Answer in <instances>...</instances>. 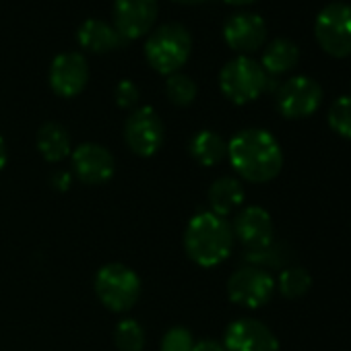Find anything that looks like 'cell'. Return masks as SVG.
<instances>
[{"mask_svg":"<svg viewBox=\"0 0 351 351\" xmlns=\"http://www.w3.org/2000/svg\"><path fill=\"white\" fill-rule=\"evenodd\" d=\"M228 157L242 180L265 184L275 180L283 167L279 141L263 128H244L228 143Z\"/></svg>","mask_w":351,"mask_h":351,"instance_id":"cell-1","label":"cell"},{"mask_svg":"<svg viewBox=\"0 0 351 351\" xmlns=\"http://www.w3.org/2000/svg\"><path fill=\"white\" fill-rule=\"evenodd\" d=\"M234 240L232 223L211 211L197 213L184 230V250L203 269L221 265L232 254Z\"/></svg>","mask_w":351,"mask_h":351,"instance_id":"cell-2","label":"cell"},{"mask_svg":"<svg viewBox=\"0 0 351 351\" xmlns=\"http://www.w3.org/2000/svg\"><path fill=\"white\" fill-rule=\"evenodd\" d=\"M193 52V38L186 27L167 23L151 32L145 42V58L159 75H173L189 62Z\"/></svg>","mask_w":351,"mask_h":351,"instance_id":"cell-3","label":"cell"},{"mask_svg":"<svg viewBox=\"0 0 351 351\" xmlns=\"http://www.w3.org/2000/svg\"><path fill=\"white\" fill-rule=\"evenodd\" d=\"M267 81L269 75L265 73V69L248 56H238L230 60L219 73L221 93L236 106L258 99L267 91Z\"/></svg>","mask_w":351,"mask_h":351,"instance_id":"cell-4","label":"cell"},{"mask_svg":"<svg viewBox=\"0 0 351 351\" xmlns=\"http://www.w3.org/2000/svg\"><path fill=\"white\" fill-rule=\"evenodd\" d=\"M95 295L108 310L128 312L141 298V279L130 267L110 263L95 275Z\"/></svg>","mask_w":351,"mask_h":351,"instance_id":"cell-5","label":"cell"},{"mask_svg":"<svg viewBox=\"0 0 351 351\" xmlns=\"http://www.w3.org/2000/svg\"><path fill=\"white\" fill-rule=\"evenodd\" d=\"M314 38L328 56H351V7L345 3L326 5L316 17Z\"/></svg>","mask_w":351,"mask_h":351,"instance_id":"cell-6","label":"cell"},{"mask_svg":"<svg viewBox=\"0 0 351 351\" xmlns=\"http://www.w3.org/2000/svg\"><path fill=\"white\" fill-rule=\"evenodd\" d=\"M275 293V279L271 273L256 265L240 267L228 281V295L234 304L254 310L265 306Z\"/></svg>","mask_w":351,"mask_h":351,"instance_id":"cell-7","label":"cell"},{"mask_svg":"<svg viewBox=\"0 0 351 351\" xmlns=\"http://www.w3.org/2000/svg\"><path fill=\"white\" fill-rule=\"evenodd\" d=\"M124 141L138 157L155 155L165 141V128L159 114L149 106L134 108L124 124Z\"/></svg>","mask_w":351,"mask_h":351,"instance_id":"cell-8","label":"cell"},{"mask_svg":"<svg viewBox=\"0 0 351 351\" xmlns=\"http://www.w3.org/2000/svg\"><path fill=\"white\" fill-rule=\"evenodd\" d=\"M322 104V87L310 77H291L277 89V110L287 120L312 116Z\"/></svg>","mask_w":351,"mask_h":351,"instance_id":"cell-9","label":"cell"},{"mask_svg":"<svg viewBox=\"0 0 351 351\" xmlns=\"http://www.w3.org/2000/svg\"><path fill=\"white\" fill-rule=\"evenodd\" d=\"M157 0H114V27L124 42L151 32L157 19Z\"/></svg>","mask_w":351,"mask_h":351,"instance_id":"cell-10","label":"cell"},{"mask_svg":"<svg viewBox=\"0 0 351 351\" xmlns=\"http://www.w3.org/2000/svg\"><path fill=\"white\" fill-rule=\"evenodd\" d=\"M71 159H73L75 176L83 184H89V186H99V184L110 182L116 171L114 155L97 143L79 145L71 153Z\"/></svg>","mask_w":351,"mask_h":351,"instance_id":"cell-11","label":"cell"},{"mask_svg":"<svg viewBox=\"0 0 351 351\" xmlns=\"http://www.w3.org/2000/svg\"><path fill=\"white\" fill-rule=\"evenodd\" d=\"M234 238L246 248V252H258L275 242V226L267 209L246 207L234 219Z\"/></svg>","mask_w":351,"mask_h":351,"instance_id":"cell-12","label":"cell"},{"mask_svg":"<svg viewBox=\"0 0 351 351\" xmlns=\"http://www.w3.org/2000/svg\"><path fill=\"white\" fill-rule=\"evenodd\" d=\"M226 351H279L275 332L256 318H238L226 328Z\"/></svg>","mask_w":351,"mask_h":351,"instance_id":"cell-13","label":"cell"},{"mask_svg":"<svg viewBox=\"0 0 351 351\" xmlns=\"http://www.w3.org/2000/svg\"><path fill=\"white\" fill-rule=\"evenodd\" d=\"M89 81V64L79 52H62L52 60L50 87L60 97H77Z\"/></svg>","mask_w":351,"mask_h":351,"instance_id":"cell-14","label":"cell"},{"mask_svg":"<svg viewBox=\"0 0 351 351\" xmlns=\"http://www.w3.org/2000/svg\"><path fill=\"white\" fill-rule=\"evenodd\" d=\"M223 38L226 44L242 56L252 54L267 40V23L254 13H236L226 21Z\"/></svg>","mask_w":351,"mask_h":351,"instance_id":"cell-15","label":"cell"},{"mask_svg":"<svg viewBox=\"0 0 351 351\" xmlns=\"http://www.w3.org/2000/svg\"><path fill=\"white\" fill-rule=\"evenodd\" d=\"M77 40H79L81 48H85L93 54H106V52H112L126 44L122 40V36L116 32V27L101 19L85 21L77 32Z\"/></svg>","mask_w":351,"mask_h":351,"instance_id":"cell-16","label":"cell"},{"mask_svg":"<svg viewBox=\"0 0 351 351\" xmlns=\"http://www.w3.org/2000/svg\"><path fill=\"white\" fill-rule=\"evenodd\" d=\"M244 197H246V193H244V186L238 178H232V176L217 178L209 189L211 213H215L219 217H228L238 207H242Z\"/></svg>","mask_w":351,"mask_h":351,"instance_id":"cell-17","label":"cell"},{"mask_svg":"<svg viewBox=\"0 0 351 351\" xmlns=\"http://www.w3.org/2000/svg\"><path fill=\"white\" fill-rule=\"evenodd\" d=\"M36 143H38V151L42 153V157L50 163H60L73 153L71 134L58 122H46L38 130Z\"/></svg>","mask_w":351,"mask_h":351,"instance_id":"cell-18","label":"cell"},{"mask_svg":"<svg viewBox=\"0 0 351 351\" xmlns=\"http://www.w3.org/2000/svg\"><path fill=\"white\" fill-rule=\"evenodd\" d=\"M298 60H300L298 46L287 38H277L265 48L261 66L265 69V73L269 77H279V75H285L291 69H295Z\"/></svg>","mask_w":351,"mask_h":351,"instance_id":"cell-19","label":"cell"},{"mask_svg":"<svg viewBox=\"0 0 351 351\" xmlns=\"http://www.w3.org/2000/svg\"><path fill=\"white\" fill-rule=\"evenodd\" d=\"M189 149H191L193 159L205 167L217 165L228 157V143L215 130H199L191 138Z\"/></svg>","mask_w":351,"mask_h":351,"instance_id":"cell-20","label":"cell"},{"mask_svg":"<svg viewBox=\"0 0 351 351\" xmlns=\"http://www.w3.org/2000/svg\"><path fill=\"white\" fill-rule=\"evenodd\" d=\"M279 293L287 300H298L304 298L310 287H312V277L306 269L302 267H287L281 271L279 281H277Z\"/></svg>","mask_w":351,"mask_h":351,"instance_id":"cell-21","label":"cell"},{"mask_svg":"<svg viewBox=\"0 0 351 351\" xmlns=\"http://www.w3.org/2000/svg\"><path fill=\"white\" fill-rule=\"evenodd\" d=\"M197 93H199L197 83L189 75L173 73L165 79V95L173 106H180V108L191 106L197 99Z\"/></svg>","mask_w":351,"mask_h":351,"instance_id":"cell-22","label":"cell"},{"mask_svg":"<svg viewBox=\"0 0 351 351\" xmlns=\"http://www.w3.org/2000/svg\"><path fill=\"white\" fill-rule=\"evenodd\" d=\"M114 341L120 351H143L145 341H147L145 328L134 318H124L116 324Z\"/></svg>","mask_w":351,"mask_h":351,"instance_id":"cell-23","label":"cell"},{"mask_svg":"<svg viewBox=\"0 0 351 351\" xmlns=\"http://www.w3.org/2000/svg\"><path fill=\"white\" fill-rule=\"evenodd\" d=\"M326 120L335 134L351 141V95H343L335 99L328 108Z\"/></svg>","mask_w":351,"mask_h":351,"instance_id":"cell-24","label":"cell"},{"mask_svg":"<svg viewBox=\"0 0 351 351\" xmlns=\"http://www.w3.org/2000/svg\"><path fill=\"white\" fill-rule=\"evenodd\" d=\"M193 347H195L193 332L184 326H173L163 335L159 351H193Z\"/></svg>","mask_w":351,"mask_h":351,"instance_id":"cell-25","label":"cell"},{"mask_svg":"<svg viewBox=\"0 0 351 351\" xmlns=\"http://www.w3.org/2000/svg\"><path fill=\"white\" fill-rule=\"evenodd\" d=\"M138 87L132 81H120L116 87V104L122 110H134L138 104Z\"/></svg>","mask_w":351,"mask_h":351,"instance_id":"cell-26","label":"cell"},{"mask_svg":"<svg viewBox=\"0 0 351 351\" xmlns=\"http://www.w3.org/2000/svg\"><path fill=\"white\" fill-rule=\"evenodd\" d=\"M50 182H52V186H54L56 191L64 193V191H69L71 184H73V173L66 171V169L54 171V173H52V178H50Z\"/></svg>","mask_w":351,"mask_h":351,"instance_id":"cell-27","label":"cell"},{"mask_svg":"<svg viewBox=\"0 0 351 351\" xmlns=\"http://www.w3.org/2000/svg\"><path fill=\"white\" fill-rule=\"evenodd\" d=\"M193 351H226L223 343L219 341H213V339H203L199 343H195Z\"/></svg>","mask_w":351,"mask_h":351,"instance_id":"cell-28","label":"cell"},{"mask_svg":"<svg viewBox=\"0 0 351 351\" xmlns=\"http://www.w3.org/2000/svg\"><path fill=\"white\" fill-rule=\"evenodd\" d=\"M7 159H9V151H7V143L5 138L0 136V169L7 165Z\"/></svg>","mask_w":351,"mask_h":351,"instance_id":"cell-29","label":"cell"},{"mask_svg":"<svg viewBox=\"0 0 351 351\" xmlns=\"http://www.w3.org/2000/svg\"><path fill=\"white\" fill-rule=\"evenodd\" d=\"M223 3L230 7H248V5L256 3V0H223Z\"/></svg>","mask_w":351,"mask_h":351,"instance_id":"cell-30","label":"cell"},{"mask_svg":"<svg viewBox=\"0 0 351 351\" xmlns=\"http://www.w3.org/2000/svg\"><path fill=\"white\" fill-rule=\"evenodd\" d=\"M173 3H178V5H189V7H193V5H201V3H205V0H173Z\"/></svg>","mask_w":351,"mask_h":351,"instance_id":"cell-31","label":"cell"}]
</instances>
